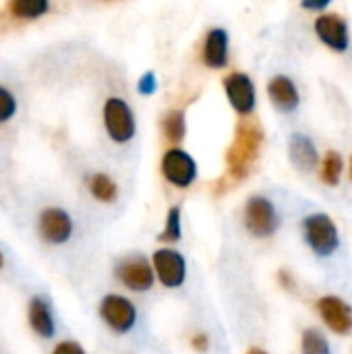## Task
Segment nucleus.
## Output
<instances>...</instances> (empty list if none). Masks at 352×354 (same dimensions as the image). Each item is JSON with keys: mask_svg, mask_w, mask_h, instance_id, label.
Masks as SVG:
<instances>
[{"mask_svg": "<svg viewBox=\"0 0 352 354\" xmlns=\"http://www.w3.org/2000/svg\"><path fill=\"white\" fill-rule=\"evenodd\" d=\"M261 143H263V131L257 122H253V120L239 122L234 141L226 153L228 170L237 180L245 178L251 172L255 160L259 158Z\"/></svg>", "mask_w": 352, "mask_h": 354, "instance_id": "obj_1", "label": "nucleus"}, {"mask_svg": "<svg viewBox=\"0 0 352 354\" xmlns=\"http://www.w3.org/2000/svg\"><path fill=\"white\" fill-rule=\"evenodd\" d=\"M303 232H305V241L309 243L313 253H317L319 257L332 255L340 245L338 228L332 222V218L326 214H313V216L305 218Z\"/></svg>", "mask_w": 352, "mask_h": 354, "instance_id": "obj_2", "label": "nucleus"}, {"mask_svg": "<svg viewBox=\"0 0 352 354\" xmlns=\"http://www.w3.org/2000/svg\"><path fill=\"white\" fill-rule=\"evenodd\" d=\"M104 124L116 143H127L135 137V116L129 104L120 97H108L104 104Z\"/></svg>", "mask_w": 352, "mask_h": 354, "instance_id": "obj_3", "label": "nucleus"}, {"mask_svg": "<svg viewBox=\"0 0 352 354\" xmlns=\"http://www.w3.org/2000/svg\"><path fill=\"white\" fill-rule=\"evenodd\" d=\"M245 226L253 236H272L278 228V214L270 199L251 197L245 207Z\"/></svg>", "mask_w": 352, "mask_h": 354, "instance_id": "obj_4", "label": "nucleus"}, {"mask_svg": "<svg viewBox=\"0 0 352 354\" xmlns=\"http://www.w3.org/2000/svg\"><path fill=\"white\" fill-rule=\"evenodd\" d=\"M162 174L178 189H187L197 176L195 160L183 149H168L162 158Z\"/></svg>", "mask_w": 352, "mask_h": 354, "instance_id": "obj_5", "label": "nucleus"}, {"mask_svg": "<svg viewBox=\"0 0 352 354\" xmlns=\"http://www.w3.org/2000/svg\"><path fill=\"white\" fill-rule=\"evenodd\" d=\"M116 278L135 292H145L154 286V270L143 255H131L116 268Z\"/></svg>", "mask_w": 352, "mask_h": 354, "instance_id": "obj_6", "label": "nucleus"}, {"mask_svg": "<svg viewBox=\"0 0 352 354\" xmlns=\"http://www.w3.org/2000/svg\"><path fill=\"white\" fill-rule=\"evenodd\" d=\"M100 313L104 322L118 334H127L137 322V311L133 303L118 295H108L100 305Z\"/></svg>", "mask_w": 352, "mask_h": 354, "instance_id": "obj_7", "label": "nucleus"}, {"mask_svg": "<svg viewBox=\"0 0 352 354\" xmlns=\"http://www.w3.org/2000/svg\"><path fill=\"white\" fill-rule=\"evenodd\" d=\"M154 270L160 282L168 288H178L187 276L185 257L174 249H160L154 253Z\"/></svg>", "mask_w": 352, "mask_h": 354, "instance_id": "obj_8", "label": "nucleus"}, {"mask_svg": "<svg viewBox=\"0 0 352 354\" xmlns=\"http://www.w3.org/2000/svg\"><path fill=\"white\" fill-rule=\"evenodd\" d=\"M224 89H226V95L230 100V106L239 114L247 116L253 112V108H255V85L245 73H230L224 79Z\"/></svg>", "mask_w": 352, "mask_h": 354, "instance_id": "obj_9", "label": "nucleus"}, {"mask_svg": "<svg viewBox=\"0 0 352 354\" xmlns=\"http://www.w3.org/2000/svg\"><path fill=\"white\" fill-rule=\"evenodd\" d=\"M39 234L50 245H62L73 234V222L71 216L64 209L48 207L39 216Z\"/></svg>", "mask_w": 352, "mask_h": 354, "instance_id": "obj_10", "label": "nucleus"}, {"mask_svg": "<svg viewBox=\"0 0 352 354\" xmlns=\"http://www.w3.org/2000/svg\"><path fill=\"white\" fill-rule=\"evenodd\" d=\"M317 311L326 326L336 334L352 332V307L338 297H324L317 303Z\"/></svg>", "mask_w": 352, "mask_h": 354, "instance_id": "obj_11", "label": "nucleus"}, {"mask_svg": "<svg viewBox=\"0 0 352 354\" xmlns=\"http://www.w3.org/2000/svg\"><path fill=\"white\" fill-rule=\"evenodd\" d=\"M315 31L319 39L336 52H344L349 48V27L338 15H322L315 21Z\"/></svg>", "mask_w": 352, "mask_h": 354, "instance_id": "obj_12", "label": "nucleus"}, {"mask_svg": "<svg viewBox=\"0 0 352 354\" xmlns=\"http://www.w3.org/2000/svg\"><path fill=\"white\" fill-rule=\"evenodd\" d=\"M268 93L274 102V106L280 110V112H293L299 108V91H297V85L284 77V75H278L270 81L268 85Z\"/></svg>", "mask_w": 352, "mask_h": 354, "instance_id": "obj_13", "label": "nucleus"}, {"mask_svg": "<svg viewBox=\"0 0 352 354\" xmlns=\"http://www.w3.org/2000/svg\"><path fill=\"white\" fill-rule=\"evenodd\" d=\"M203 60L212 68H222L228 60V33L224 29H212L205 37Z\"/></svg>", "mask_w": 352, "mask_h": 354, "instance_id": "obj_14", "label": "nucleus"}, {"mask_svg": "<svg viewBox=\"0 0 352 354\" xmlns=\"http://www.w3.org/2000/svg\"><path fill=\"white\" fill-rule=\"evenodd\" d=\"M288 147H290V160L299 170H311L317 166V149L309 137L295 133L290 137Z\"/></svg>", "mask_w": 352, "mask_h": 354, "instance_id": "obj_15", "label": "nucleus"}, {"mask_svg": "<svg viewBox=\"0 0 352 354\" xmlns=\"http://www.w3.org/2000/svg\"><path fill=\"white\" fill-rule=\"evenodd\" d=\"M29 324H31V330L37 336H41V338H52L54 336L52 311H50V305L41 297H35L29 303Z\"/></svg>", "mask_w": 352, "mask_h": 354, "instance_id": "obj_16", "label": "nucleus"}, {"mask_svg": "<svg viewBox=\"0 0 352 354\" xmlns=\"http://www.w3.org/2000/svg\"><path fill=\"white\" fill-rule=\"evenodd\" d=\"M89 191H91V195H93L98 201H104V203L114 201V199H116V193H118L116 183H114L108 174H102V172H98V174L91 176V180H89Z\"/></svg>", "mask_w": 352, "mask_h": 354, "instance_id": "obj_17", "label": "nucleus"}, {"mask_svg": "<svg viewBox=\"0 0 352 354\" xmlns=\"http://www.w3.org/2000/svg\"><path fill=\"white\" fill-rule=\"evenodd\" d=\"M8 10H10L12 17L37 19L48 10V2L46 0H12L8 4Z\"/></svg>", "mask_w": 352, "mask_h": 354, "instance_id": "obj_18", "label": "nucleus"}, {"mask_svg": "<svg viewBox=\"0 0 352 354\" xmlns=\"http://www.w3.org/2000/svg\"><path fill=\"white\" fill-rule=\"evenodd\" d=\"M162 131H164V135H166V139H168V141L178 143V141L185 137V133H187L185 114H183L180 110H172V112H168V114L164 116V120H162Z\"/></svg>", "mask_w": 352, "mask_h": 354, "instance_id": "obj_19", "label": "nucleus"}, {"mask_svg": "<svg viewBox=\"0 0 352 354\" xmlns=\"http://www.w3.org/2000/svg\"><path fill=\"white\" fill-rule=\"evenodd\" d=\"M342 174V158L336 151H330L322 164V180L330 187H336Z\"/></svg>", "mask_w": 352, "mask_h": 354, "instance_id": "obj_20", "label": "nucleus"}, {"mask_svg": "<svg viewBox=\"0 0 352 354\" xmlns=\"http://www.w3.org/2000/svg\"><path fill=\"white\" fill-rule=\"evenodd\" d=\"M303 354H330V344L317 330H305Z\"/></svg>", "mask_w": 352, "mask_h": 354, "instance_id": "obj_21", "label": "nucleus"}, {"mask_svg": "<svg viewBox=\"0 0 352 354\" xmlns=\"http://www.w3.org/2000/svg\"><path fill=\"white\" fill-rule=\"evenodd\" d=\"M178 239H180V209L178 207H170L164 232L160 234V241L162 243H176Z\"/></svg>", "mask_w": 352, "mask_h": 354, "instance_id": "obj_22", "label": "nucleus"}, {"mask_svg": "<svg viewBox=\"0 0 352 354\" xmlns=\"http://www.w3.org/2000/svg\"><path fill=\"white\" fill-rule=\"evenodd\" d=\"M15 110H17V102H15V95L0 85V122H6L15 116Z\"/></svg>", "mask_w": 352, "mask_h": 354, "instance_id": "obj_23", "label": "nucleus"}, {"mask_svg": "<svg viewBox=\"0 0 352 354\" xmlns=\"http://www.w3.org/2000/svg\"><path fill=\"white\" fill-rule=\"evenodd\" d=\"M139 93H143V95H151L154 91H156V75L149 71V73H145L141 79H139Z\"/></svg>", "mask_w": 352, "mask_h": 354, "instance_id": "obj_24", "label": "nucleus"}, {"mask_svg": "<svg viewBox=\"0 0 352 354\" xmlns=\"http://www.w3.org/2000/svg\"><path fill=\"white\" fill-rule=\"evenodd\" d=\"M52 354H85V351L77 342H60Z\"/></svg>", "mask_w": 352, "mask_h": 354, "instance_id": "obj_25", "label": "nucleus"}, {"mask_svg": "<svg viewBox=\"0 0 352 354\" xmlns=\"http://www.w3.org/2000/svg\"><path fill=\"white\" fill-rule=\"evenodd\" d=\"M193 346H195L197 351H205V348H207V336H203V334L195 336V338H193Z\"/></svg>", "mask_w": 352, "mask_h": 354, "instance_id": "obj_26", "label": "nucleus"}, {"mask_svg": "<svg viewBox=\"0 0 352 354\" xmlns=\"http://www.w3.org/2000/svg\"><path fill=\"white\" fill-rule=\"evenodd\" d=\"M328 6V0H319V2H303V8H309V10H319V8H326Z\"/></svg>", "mask_w": 352, "mask_h": 354, "instance_id": "obj_27", "label": "nucleus"}, {"mask_svg": "<svg viewBox=\"0 0 352 354\" xmlns=\"http://www.w3.org/2000/svg\"><path fill=\"white\" fill-rule=\"evenodd\" d=\"M247 354H268V353H263V351H259V348H251Z\"/></svg>", "mask_w": 352, "mask_h": 354, "instance_id": "obj_28", "label": "nucleus"}, {"mask_svg": "<svg viewBox=\"0 0 352 354\" xmlns=\"http://www.w3.org/2000/svg\"><path fill=\"white\" fill-rule=\"evenodd\" d=\"M2 263H4V259H2V253H0V268H2Z\"/></svg>", "mask_w": 352, "mask_h": 354, "instance_id": "obj_29", "label": "nucleus"}, {"mask_svg": "<svg viewBox=\"0 0 352 354\" xmlns=\"http://www.w3.org/2000/svg\"><path fill=\"white\" fill-rule=\"evenodd\" d=\"M351 176H352V162H351Z\"/></svg>", "mask_w": 352, "mask_h": 354, "instance_id": "obj_30", "label": "nucleus"}]
</instances>
